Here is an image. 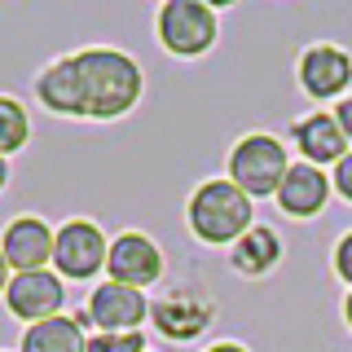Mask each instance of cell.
Returning a JSON list of instances; mask_svg holds the SVG:
<instances>
[{
	"label": "cell",
	"mask_w": 352,
	"mask_h": 352,
	"mask_svg": "<svg viewBox=\"0 0 352 352\" xmlns=\"http://www.w3.org/2000/svg\"><path fill=\"white\" fill-rule=\"evenodd\" d=\"M330 264H335L339 282H348V291H352V229L335 242V260H330Z\"/></svg>",
	"instance_id": "cell-19"
},
{
	"label": "cell",
	"mask_w": 352,
	"mask_h": 352,
	"mask_svg": "<svg viewBox=\"0 0 352 352\" xmlns=\"http://www.w3.org/2000/svg\"><path fill=\"white\" fill-rule=\"evenodd\" d=\"M36 102L49 110V115L62 119H84V84H80V66H75V53L49 62L36 75Z\"/></svg>",
	"instance_id": "cell-13"
},
{
	"label": "cell",
	"mask_w": 352,
	"mask_h": 352,
	"mask_svg": "<svg viewBox=\"0 0 352 352\" xmlns=\"http://www.w3.org/2000/svg\"><path fill=\"white\" fill-rule=\"evenodd\" d=\"M207 352H247V348H242V344H212Z\"/></svg>",
	"instance_id": "cell-24"
},
{
	"label": "cell",
	"mask_w": 352,
	"mask_h": 352,
	"mask_svg": "<svg viewBox=\"0 0 352 352\" xmlns=\"http://www.w3.org/2000/svg\"><path fill=\"white\" fill-rule=\"evenodd\" d=\"M154 36L172 58H203L220 36V18L203 0H168L154 14Z\"/></svg>",
	"instance_id": "cell-4"
},
{
	"label": "cell",
	"mask_w": 352,
	"mask_h": 352,
	"mask_svg": "<svg viewBox=\"0 0 352 352\" xmlns=\"http://www.w3.org/2000/svg\"><path fill=\"white\" fill-rule=\"evenodd\" d=\"M286 172H291V154L278 137L269 132H247L234 150H229V181L256 203V198H278Z\"/></svg>",
	"instance_id": "cell-3"
},
{
	"label": "cell",
	"mask_w": 352,
	"mask_h": 352,
	"mask_svg": "<svg viewBox=\"0 0 352 352\" xmlns=\"http://www.w3.org/2000/svg\"><path fill=\"white\" fill-rule=\"evenodd\" d=\"M251 216H256L251 198L242 194L229 176L203 181L190 194V203H185V225H190V234L198 242H207V247H234V242L256 225Z\"/></svg>",
	"instance_id": "cell-2"
},
{
	"label": "cell",
	"mask_w": 352,
	"mask_h": 352,
	"mask_svg": "<svg viewBox=\"0 0 352 352\" xmlns=\"http://www.w3.org/2000/svg\"><path fill=\"white\" fill-rule=\"evenodd\" d=\"M330 115H335L339 132H344V137H348V146H352V93H348V97H344V102H339L335 110H330Z\"/></svg>",
	"instance_id": "cell-21"
},
{
	"label": "cell",
	"mask_w": 352,
	"mask_h": 352,
	"mask_svg": "<svg viewBox=\"0 0 352 352\" xmlns=\"http://www.w3.org/2000/svg\"><path fill=\"white\" fill-rule=\"evenodd\" d=\"M9 282H14V269H9V260H5V251H0V300H5V291H9Z\"/></svg>",
	"instance_id": "cell-22"
},
{
	"label": "cell",
	"mask_w": 352,
	"mask_h": 352,
	"mask_svg": "<svg viewBox=\"0 0 352 352\" xmlns=\"http://www.w3.org/2000/svg\"><path fill=\"white\" fill-rule=\"evenodd\" d=\"M53 242H58V229H49V220L18 216L0 234V251H5L14 273H36V269H49L53 264Z\"/></svg>",
	"instance_id": "cell-11"
},
{
	"label": "cell",
	"mask_w": 352,
	"mask_h": 352,
	"mask_svg": "<svg viewBox=\"0 0 352 352\" xmlns=\"http://www.w3.org/2000/svg\"><path fill=\"white\" fill-rule=\"evenodd\" d=\"M88 352H150L141 330H124V335H93Z\"/></svg>",
	"instance_id": "cell-18"
},
{
	"label": "cell",
	"mask_w": 352,
	"mask_h": 352,
	"mask_svg": "<svg viewBox=\"0 0 352 352\" xmlns=\"http://www.w3.org/2000/svg\"><path fill=\"white\" fill-rule=\"evenodd\" d=\"M330 194H335L330 176L322 168H313V163L300 159V163H291V172H286V181L278 190V207L286 216H295V220H313L330 203Z\"/></svg>",
	"instance_id": "cell-14"
},
{
	"label": "cell",
	"mask_w": 352,
	"mask_h": 352,
	"mask_svg": "<svg viewBox=\"0 0 352 352\" xmlns=\"http://www.w3.org/2000/svg\"><path fill=\"white\" fill-rule=\"evenodd\" d=\"M31 141V115H27V106L18 102V97H9V93H0V154H18L22 146Z\"/></svg>",
	"instance_id": "cell-17"
},
{
	"label": "cell",
	"mask_w": 352,
	"mask_h": 352,
	"mask_svg": "<svg viewBox=\"0 0 352 352\" xmlns=\"http://www.w3.org/2000/svg\"><path fill=\"white\" fill-rule=\"evenodd\" d=\"M84 313H88V326H97V335H124V330H141L150 322V300L146 291H132V286L97 282Z\"/></svg>",
	"instance_id": "cell-8"
},
{
	"label": "cell",
	"mask_w": 352,
	"mask_h": 352,
	"mask_svg": "<svg viewBox=\"0 0 352 352\" xmlns=\"http://www.w3.org/2000/svg\"><path fill=\"white\" fill-rule=\"evenodd\" d=\"M344 322H348V330H352V291H348V300H344Z\"/></svg>",
	"instance_id": "cell-25"
},
{
	"label": "cell",
	"mask_w": 352,
	"mask_h": 352,
	"mask_svg": "<svg viewBox=\"0 0 352 352\" xmlns=\"http://www.w3.org/2000/svg\"><path fill=\"white\" fill-rule=\"evenodd\" d=\"M295 75H300V88L313 102H344L348 84H352V58L339 44H308L300 53V66H295Z\"/></svg>",
	"instance_id": "cell-10"
},
{
	"label": "cell",
	"mask_w": 352,
	"mask_h": 352,
	"mask_svg": "<svg viewBox=\"0 0 352 352\" xmlns=\"http://www.w3.org/2000/svg\"><path fill=\"white\" fill-rule=\"evenodd\" d=\"M163 269H168V260H163L159 242H154L150 234L124 229L119 238H110V256H106L110 282L132 286V291H146V286L163 282Z\"/></svg>",
	"instance_id": "cell-7"
},
{
	"label": "cell",
	"mask_w": 352,
	"mask_h": 352,
	"mask_svg": "<svg viewBox=\"0 0 352 352\" xmlns=\"http://www.w3.org/2000/svg\"><path fill=\"white\" fill-rule=\"evenodd\" d=\"M5 185H9V159L0 154V194H5Z\"/></svg>",
	"instance_id": "cell-23"
},
{
	"label": "cell",
	"mask_w": 352,
	"mask_h": 352,
	"mask_svg": "<svg viewBox=\"0 0 352 352\" xmlns=\"http://www.w3.org/2000/svg\"><path fill=\"white\" fill-rule=\"evenodd\" d=\"M150 322H154V330H159L163 339L190 344V339H198L216 322V300L198 282H176L150 304Z\"/></svg>",
	"instance_id": "cell-5"
},
{
	"label": "cell",
	"mask_w": 352,
	"mask_h": 352,
	"mask_svg": "<svg viewBox=\"0 0 352 352\" xmlns=\"http://www.w3.org/2000/svg\"><path fill=\"white\" fill-rule=\"evenodd\" d=\"M291 141H295V150L304 154V163H313V168H322V172H326V163L335 168V163L352 150L330 110H313V115L295 119V124H291Z\"/></svg>",
	"instance_id": "cell-12"
},
{
	"label": "cell",
	"mask_w": 352,
	"mask_h": 352,
	"mask_svg": "<svg viewBox=\"0 0 352 352\" xmlns=\"http://www.w3.org/2000/svg\"><path fill=\"white\" fill-rule=\"evenodd\" d=\"M330 185H335L339 198H348V203H352V150L335 163V172H330Z\"/></svg>",
	"instance_id": "cell-20"
},
{
	"label": "cell",
	"mask_w": 352,
	"mask_h": 352,
	"mask_svg": "<svg viewBox=\"0 0 352 352\" xmlns=\"http://www.w3.org/2000/svg\"><path fill=\"white\" fill-rule=\"evenodd\" d=\"M106 256H110L106 234L93 220L75 216L58 229V242H53V273H58L62 282H88L106 269Z\"/></svg>",
	"instance_id": "cell-6"
},
{
	"label": "cell",
	"mask_w": 352,
	"mask_h": 352,
	"mask_svg": "<svg viewBox=\"0 0 352 352\" xmlns=\"http://www.w3.org/2000/svg\"><path fill=\"white\" fill-rule=\"evenodd\" d=\"M75 66H80V84H84V119H97V124L124 119L146 93V75L124 49L93 44V49L75 53Z\"/></svg>",
	"instance_id": "cell-1"
},
{
	"label": "cell",
	"mask_w": 352,
	"mask_h": 352,
	"mask_svg": "<svg viewBox=\"0 0 352 352\" xmlns=\"http://www.w3.org/2000/svg\"><path fill=\"white\" fill-rule=\"evenodd\" d=\"M278 260H282V238H278V229H269V225H251L247 234L229 247V264H234L242 278H264V273L278 269Z\"/></svg>",
	"instance_id": "cell-16"
},
{
	"label": "cell",
	"mask_w": 352,
	"mask_h": 352,
	"mask_svg": "<svg viewBox=\"0 0 352 352\" xmlns=\"http://www.w3.org/2000/svg\"><path fill=\"white\" fill-rule=\"evenodd\" d=\"M62 304H66V282L58 278L53 269H36V273H14L5 291V308L9 317L27 326H40L49 317H62Z\"/></svg>",
	"instance_id": "cell-9"
},
{
	"label": "cell",
	"mask_w": 352,
	"mask_h": 352,
	"mask_svg": "<svg viewBox=\"0 0 352 352\" xmlns=\"http://www.w3.org/2000/svg\"><path fill=\"white\" fill-rule=\"evenodd\" d=\"M88 313H62L22 330L18 352H88Z\"/></svg>",
	"instance_id": "cell-15"
}]
</instances>
